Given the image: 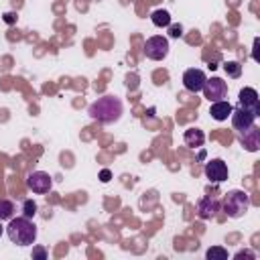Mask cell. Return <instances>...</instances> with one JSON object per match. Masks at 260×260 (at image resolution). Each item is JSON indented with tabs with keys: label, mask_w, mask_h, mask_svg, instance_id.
<instances>
[{
	"label": "cell",
	"mask_w": 260,
	"mask_h": 260,
	"mask_svg": "<svg viewBox=\"0 0 260 260\" xmlns=\"http://www.w3.org/2000/svg\"><path fill=\"white\" fill-rule=\"evenodd\" d=\"M167 28H169V37H173V39L183 37V26H181V24H173V22H171Z\"/></svg>",
	"instance_id": "cell-20"
},
{
	"label": "cell",
	"mask_w": 260,
	"mask_h": 260,
	"mask_svg": "<svg viewBox=\"0 0 260 260\" xmlns=\"http://www.w3.org/2000/svg\"><path fill=\"white\" fill-rule=\"evenodd\" d=\"M26 187H28L32 193H37V195H45V193L51 191L53 179H51V175L45 173V171H32V173L26 177Z\"/></svg>",
	"instance_id": "cell-5"
},
{
	"label": "cell",
	"mask_w": 260,
	"mask_h": 260,
	"mask_svg": "<svg viewBox=\"0 0 260 260\" xmlns=\"http://www.w3.org/2000/svg\"><path fill=\"white\" fill-rule=\"evenodd\" d=\"M238 106L254 112L256 116H260V100H258V91L254 87H244L238 93Z\"/></svg>",
	"instance_id": "cell-10"
},
{
	"label": "cell",
	"mask_w": 260,
	"mask_h": 260,
	"mask_svg": "<svg viewBox=\"0 0 260 260\" xmlns=\"http://www.w3.org/2000/svg\"><path fill=\"white\" fill-rule=\"evenodd\" d=\"M0 236H2V223H0Z\"/></svg>",
	"instance_id": "cell-26"
},
{
	"label": "cell",
	"mask_w": 260,
	"mask_h": 260,
	"mask_svg": "<svg viewBox=\"0 0 260 260\" xmlns=\"http://www.w3.org/2000/svg\"><path fill=\"white\" fill-rule=\"evenodd\" d=\"M258 43H260V41H258V39H254V51H252V59H254V61H258V53H256Z\"/></svg>",
	"instance_id": "cell-25"
},
{
	"label": "cell",
	"mask_w": 260,
	"mask_h": 260,
	"mask_svg": "<svg viewBox=\"0 0 260 260\" xmlns=\"http://www.w3.org/2000/svg\"><path fill=\"white\" fill-rule=\"evenodd\" d=\"M169 41L162 37V35H154L150 39H146L144 43V55L152 61H162L167 55H169Z\"/></svg>",
	"instance_id": "cell-4"
},
{
	"label": "cell",
	"mask_w": 260,
	"mask_h": 260,
	"mask_svg": "<svg viewBox=\"0 0 260 260\" xmlns=\"http://www.w3.org/2000/svg\"><path fill=\"white\" fill-rule=\"evenodd\" d=\"M16 18H18V16H16L14 12H6V14H4V22H8V24L16 22Z\"/></svg>",
	"instance_id": "cell-24"
},
{
	"label": "cell",
	"mask_w": 260,
	"mask_h": 260,
	"mask_svg": "<svg viewBox=\"0 0 260 260\" xmlns=\"http://www.w3.org/2000/svg\"><path fill=\"white\" fill-rule=\"evenodd\" d=\"M22 213H24V217L32 219V215L37 213V203H35L32 199H26V201L22 203Z\"/></svg>",
	"instance_id": "cell-19"
},
{
	"label": "cell",
	"mask_w": 260,
	"mask_h": 260,
	"mask_svg": "<svg viewBox=\"0 0 260 260\" xmlns=\"http://www.w3.org/2000/svg\"><path fill=\"white\" fill-rule=\"evenodd\" d=\"M232 110H234V106L230 104V102H225V100H221V102H213L211 104V108H209V114H211V118L213 120H228V116L232 114Z\"/></svg>",
	"instance_id": "cell-13"
},
{
	"label": "cell",
	"mask_w": 260,
	"mask_h": 260,
	"mask_svg": "<svg viewBox=\"0 0 260 260\" xmlns=\"http://www.w3.org/2000/svg\"><path fill=\"white\" fill-rule=\"evenodd\" d=\"M219 209H221V203H219V199L213 197V195H205V197H201V199L197 201V215H199L201 219H211V217H215Z\"/></svg>",
	"instance_id": "cell-9"
},
{
	"label": "cell",
	"mask_w": 260,
	"mask_h": 260,
	"mask_svg": "<svg viewBox=\"0 0 260 260\" xmlns=\"http://www.w3.org/2000/svg\"><path fill=\"white\" fill-rule=\"evenodd\" d=\"M205 256H207L209 260H225V258H228V250H223L221 246H211V248L205 252Z\"/></svg>",
	"instance_id": "cell-18"
},
{
	"label": "cell",
	"mask_w": 260,
	"mask_h": 260,
	"mask_svg": "<svg viewBox=\"0 0 260 260\" xmlns=\"http://www.w3.org/2000/svg\"><path fill=\"white\" fill-rule=\"evenodd\" d=\"M12 215H14V203L8 199H0V221L10 219Z\"/></svg>",
	"instance_id": "cell-17"
},
{
	"label": "cell",
	"mask_w": 260,
	"mask_h": 260,
	"mask_svg": "<svg viewBox=\"0 0 260 260\" xmlns=\"http://www.w3.org/2000/svg\"><path fill=\"white\" fill-rule=\"evenodd\" d=\"M230 116H232V126H234V130H238V132L250 128V126L256 122V118H258L254 112H250V110H246V108H242V106H236Z\"/></svg>",
	"instance_id": "cell-8"
},
{
	"label": "cell",
	"mask_w": 260,
	"mask_h": 260,
	"mask_svg": "<svg viewBox=\"0 0 260 260\" xmlns=\"http://www.w3.org/2000/svg\"><path fill=\"white\" fill-rule=\"evenodd\" d=\"M203 95L213 104V102H221L228 98V83L219 77H211V79H205V85H203Z\"/></svg>",
	"instance_id": "cell-6"
},
{
	"label": "cell",
	"mask_w": 260,
	"mask_h": 260,
	"mask_svg": "<svg viewBox=\"0 0 260 260\" xmlns=\"http://www.w3.org/2000/svg\"><path fill=\"white\" fill-rule=\"evenodd\" d=\"M250 205H252V199H250V195H248L246 191H242V189H232V191L225 193L223 211H225L230 217H234V219L242 217V215L250 209Z\"/></svg>",
	"instance_id": "cell-3"
},
{
	"label": "cell",
	"mask_w": 260,
	"mask_h": 260,
	"mask_svg": "<svg viewBox=\"0 0 260 260\" xmlns=\"http://www.w3.org/2000/svg\"><path fill=\"white\" fill-rule=\"evenodd\" d=\"M240 136V142L244 144V148L246 150H250V152H256L258 148H260V128L256 126V124H252L250 128H246V130H242V132H238Z\"/></svg>",
	"instance_id": "cell-12"
},
{
	"label": "cell",
	"mask_w": 260,
	"mask_h": 260,
	"mask_svg": "<svg viewBox=\"0 0 260 260\" xmlns=\"http://www.w3.org/2000/svg\"><path fill=\"white\" fill-rule=\"evenodd\" d=\"M122 112H124L122 100L116 98V95H102V98H98V100L89 106V110H87L89 118H91V120H98L100 124L118 122L120 116H122Z\"/></svg>",
	"instance_id": "cell-1"
},
{
	"label": "cell",
	"mask_w": 260,
	"mask_h": 260,
	"mask_svg": "<svg viewBox=\"0 0 260 260\" xmlns=\"http://www.w3.org/2000/svg\"><path fill=\"white\" fill-rule=\"evenodd\" d=\"M112 179V171L110 169H102V173H100V181L102 183H108Z\"/></svg>",
	"instance_id": "cell-23"
},
{
	"label": "cell",
	"mask_w": 260,
	"mask_h": 260,
	"mask_svg": "<svg viewBox=\"0 0 260 260\" xmlns=\"http://www.w3.org/2000/svg\"><path fill=\"white\" fill-rule=\"evenodd\" d=\"M223 71L228 73V77L238 79L242 75V65L238 61H228V63H223Z\"/></svg>",
	"instance_id": "cell-16"
},
{
	"label": "cell",
	"mask_w": 260,
	"mask_h": 260,
	"mask_svg": "<svg viewBox=\"0 0 260 260\" xmlns=\"http://www.w3.org/2000/svg\"><path fill=\"white\" fill-rule=\"evenodd\" d=\"M6 234L12 244L16 246H32L37 240V225L28 217H10V223L6 225Z\"/></svg>",
	"instance_id": "cell-2"
},
{
	"label": "cell",
	"mask_w": 260,
	"mask_h": 260,
	"mask_svg": "<svg viewBox=\"0 0 260 260\" xmlns=\"http://www.w3.org/2000/svg\"><path fill=\"white\" fill-rule=\"evenodd\" d=\"M32 258L45 260V258H47V250H45V248H35V250H32Z\"/></svg>",
	"instance_id": "cell-22"
},
{
	"label": "cell",
	"mask_w": 260,
	"mask_h": 260,
	"mask_svg": "<svg viewBox=\"0 0 260 260\" xmlns=\"http://www.w3.org/2000/svg\"><path fill=\"white\" fill-rule=\"evenodd\" d=\"M205 177L211 183H223L228 179V165L221 158H211L205 165Z\"/></svg>",
	"instance_id": "cell-11"
},
{
	"label": "cell",
	"mask_w": 260,
	"mask_h": 260,
	"mask_svg": "<svg viewBox=\"0 0 260 260\" xmlns=\"http://www.w3.org/2000/svg\"><path fill=\"white\" fill-rule=\"evenodd\" d=\"M236 260H242V258H248V260H254L256 256H254V252H250V250H242V252H238L236 256H234Z\"/></svg>",
	"instance_id": "cell-21"
},
{
	"label": "cell",
	"mask_w": 260,
	"mask_h": 260,
	"mask_svg": "<svg viewBox=\"0 0 260 260\" xmlns=\"http://www.w3.org/2000/svg\"><path fill=\"white\" fill-rule=\"evenodd\" d=\"M205 79H207V75H205L203 69H195L193 67V69H187L183 73V85L191 93H199L203 89V85H205Z\"/></svg>",
	"instance_id": "cell-7"
},
{
	"label": "cell",
	"mask_w": 260,
	"mask_h": 260,
	"mask_svg": "<svg viewBox=\"0 0 260 260\" xmlns=\"http://www.w3.org/2000/svg\"><path fill=\"white\" fill-rule=\"evenodd\" d=\"M183 140H185V144H187V146L197 148V146H201V144L205 142V134H203L199 128H189V130H185Z\"/></svg>",
	"instance_id": "cell-14"
},
{
	"label": "cell",
	"mask_w": 260,
	"mask_h": 260,
	"mask_svg": "<svg viewBox=\"0 0 260 260\" xmlns=\"http://www.w3.org/2000/svg\"><path fill=\"white\" fill-rule=\"evenodd\" d=\"M150 20H152L154 26L162 28V26H169V24H171V14H169L167 10H154V12L150 14Z\"/></svg>",
	"instance_id": "cell-15"
}]
</instances>
